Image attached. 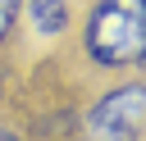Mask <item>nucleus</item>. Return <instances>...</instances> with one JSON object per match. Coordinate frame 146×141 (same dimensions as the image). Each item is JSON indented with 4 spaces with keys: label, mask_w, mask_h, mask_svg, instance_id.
<instances>
[{
    "label": "nucleus",
    "mask_w": 146,
    "mask_h": 141,
    "mask_svg": "<svg viewBox=\"0 0 146 141\" xmlns=\"http://www.w3.org/2000/svg\"><path fill=\"white\" fill-rule=\"evenodd\" d=\"M82 50L100 68H141L146 0H96L82 27Z\"/></svg>",
    "instance_id": "nucleus-1"
},
{
    "label": "nucleus",
    "mask_w": 146,
    "mask_h": 141,
    "mask_svg": "<svg viewBox=\"0 0 146 141\" xmlns=\"http://www.w3.org/2000/svg\"><path fill=\"white\" fill-rule=\"evenodd\" d=\"M141 109H146V91L141 82L114 86L105 100H96V109L87 114V136L91 141H141Z\"/></svg>",
    "instance_id": "nucleus-2"
},
{
    "label": "nucleus",
    "mask_w": 146,
    "mask_h": 141,
    "mask_svg": "<svg viewBox=\"0 0 146 141\" xmlns=\"http://www.w3.org/2000/svg\"><path fill=\"white\" fill-rule=\"evenodd\" d=\"M23 5H27V18H32V27H36L41 36H59V32L68 27L64 0H23Z\"/></svg>",
    "instance_id": "nucleus-3"
},
{
    "label": "nucleus",
    "mask_w": 146,
    "mask_h": 141,
    "mask_svg": "<svg viewBox=\"0 0 146 141\" xmlns=\"http://www.w3.org/2000/svg\"><path fill=\"white\" fill-rule=\"evenodd\" d=\"M18 14H23V0H0V45L9 41V32H14Z\"/></svg>",
    "instance_id": "nucleus-4"
},
{
    "label": "nucleus",
    "mask_w": 146,
    "mask_h": 141,
    "mask_svg": "<svg viewBox=\"0 0 146 141\" xmlns=\"http://www.w3.org/2000/svg\"><path fill=\"white\" fill-rule=\"evenodd\" d=\"M0 141H18V132H0Z\"/></svg>",
    "instance_id": "nucleus-5"
}]
</instances>
